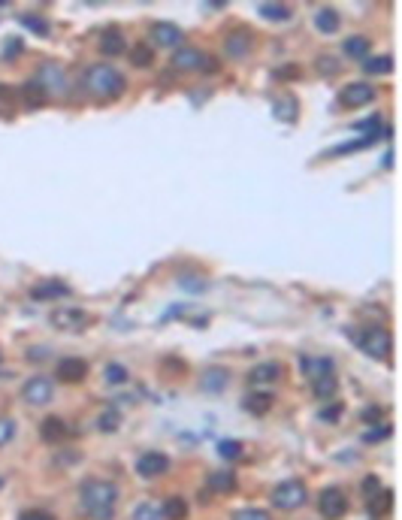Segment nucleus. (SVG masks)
I'll use <instances>...</instances> for the list:
<instances>
[{
  "label": "nucleus",
  "mask_w": 402,
  "mask_h": 520,
  "mask_svg": "<svg viewBox=\"0 0 402 520\" xmlns=\"http://www.w3.org/2000/svg\"><path fill=\"white\" fill-rule=\"evenodd\" d=\"M118 484L112 481H85L79 487V512L94 517V520H109L115 514V505H118Z\"/></svg>",
  "instance_id": "f257e3e1"
},
{
  "label": "nucleus",
  "mask_w": 402,
  "mask_h": 520,
  "mask_svg": "<svg viewBox=\"0 0 402 520\" xmlns=\"http://www.w3.org/2000/svg\"><path fill=\"white\" fill-rule=\"evenodd\" d=\"M85 88H88V94L97 100H115L124 94L127 79L118 73L112 64H94L85 70Z\"/></svg>",
  "instance_id": "f03ea898"
},
{
  "label": "nucleus",
  "mask_w": 402,
  "mask_h": 520,
  "mask_svg": "<svg viewBox=\"0 0 402 520\" xmlns=\"http://www.w3.org/2000/svg\"><path fill=\"white\" fill-rule=\"evenodd\" d=\"M351 339L363 348V354L375 357V360H387L390 351H394V336H390V330H384V327H369L363 333L351 330Z\"/></svg>",
  "instance_id": "7ed1b4c3"
},
{
  "label": "nucleus",
  "mask_w": 402,
  "mask_h": 520,
  "mask_svg": "<svg viewBox=\"0 0 402 520\" xmlns=\"http://www.w3.org/2000/svg\"><path fill=\"white\" fill-rule=\"evenodd\" d=\"M173 67L176 70H185V73H194V70H200V73H215V70H218V58L200 52V49L185 46V49H179V52L173 55Z\"/></svg>",
  "instance_id": "20e7f679"
},
{
  "label": "nucleus",
  "mask_w": 402,
  "mask_h": 520,
  "mask_svg": "<svg viewBox=\"0 0 402 520\" xmlns=\"http://www.w3.org/2000/svg\"><path fill=\"white\" fill-rule=\"evenodd\" d=\"M269 499H273V505L278 508V512H297V508L306 505L309 490H306V484H299V481H285V484L275 487Z\"/></svg>",
  "instance_id": "39448f33"
},
{
  "label": "nucleus",
  "mask_w": 402,
  "mask_h": 520,
  "mask_svg": "<svg viewBox=\"0 0 402 520\" xmlns=\"http://www.w3.org/2000/svg\"><path fill=\"white\" fill-rule=\"evenodd\" d=\"M48 321H52L55 330H64V333H82L85 327H91V315L76 309V305H58Z\"/></svg>",
  "instance_id": "423d86ee"
},
{
  "label": "nucleus",
  "mask_w": 402,
  "mask_h": 520,
  "mask_svg": "<svg viewBox=\"0 0 402 520\" xmlns=\"http://www.w3.org/2000/svg\"><path fill=\"white\" fill-rule=\"evenodd\" d=\"M52 396H55V384H52V379H46V375H34V379H27L22 387V400L27 405H48Z\"/></svg>",
  "instance_id": "0eeeda50"
},
{
  "label": "nucleus",
  "mask_w": 402,
  "mask_h": 520,
  "mask_svg": "<svg viewBox=\"0 0 402 520\" xmlns=\"http://www.w3.org/2000/svg\"><path fill=\"white\" fill-rule=\"evenodd\" d=\"M37 82L43 85L46 94H58V97H64V94H67V73H64V67H61V64H55V61H48V64L39 67Z\"/></svg>",
  "instance_id": "6e6552de"
},
{
  "label": "nucleus",
  "mask_w": 402,
  "mask_h": 520,
  "mask_svg": "<svg viewBox=\"0 0 402 520\" xmlns=\"http://www.w3.org/2000/svg\"><path fill=\"white\" fill-rule=\"evenodd\" d=\"M169 469V457L160 454V451H145L136 457V475L152 481V478H160Z\"/></svg>",
  "instance_id": "1a4fd4ad"
},
{
  "label": "nucleus",
  "mask_w": 402,
  "mask_h": 520,
  "mask_svg": "<svg viewBox=\"0 0 402 520\" xmlns=\"http://www.w3.org/2000/svg\"><path fill=\"white\" fill-rule=\"evenodd\" d=\"M318 508H320V514H324L327 520H339V517L348 514V499H345V493H342L339 487H327V490L320 493V499H318Z\"/></svg>",
  "instance_id": "9d476101"
},
{
  "label": "nucleus",
  "mask_w": 402,
  "mask_h": 520,
  "mask_svg": "<svg viewBox=\"0 0 402 520\" xmlns=\"http://www.w3.org/2000/svg\"><path fill=\"white\" fill-rule=\"evenodd\" d=\"M342 106L348 109H360V106H369L372 100H375V88H372L369 82H351L342 88Z\"/></svg>",
  "instance_id": "9b49d317"
},
{
  "label": "nucleus",
  "mask_w": 402,
  "mask_h": 520,
  "mask_svg": "<svg viewBox=\"0 0 402 520\" xmlns=\"http://www.w3.org/2000/svg\"><path fill=\"white\" fill-rule=\"evenodd\" d=\"M148 39H152V49L155 46H160V49H176L185 39V34H182V27L173 25V22H157L152 27V34H148Z\"/></svg>",
  "instance_id": "f8f14e48"
},
{
  "label": "nucleus",
  "mask_w": 402,
  "mask_h": 520,
  "mask_svg": "<svg viewBox=\"0 0 402 520\" xmlns=\"http://www.w3.org/2000/svg\"><path fill=\"white\" fill-rule=\"evenodd\" d=\"M58 379L67 381V384H79L88 379V363L82 357H64L58 360Z\"/></svg>",
  "instance_id": "ddd939ff"
},
{
  "label": "nucleus",
  "mask_w": 402,
  "mask_h": 520,
  "mask_svg": "<svg viewBox=\"0 0 402 520\" xmlns=\"http://www.w3.org/2000/svg\"><path fill=\"white\" fill-rule=\"evenodd\" d=\"M299 369H303V375L309 381L320 379V375H333V360L330 357H299Z\"/></svg>",
  "instance_id": "4468645a"
},
{
  "label": "nucleus",
  "mask_w": 402,
  "mask_h": 520,
  "mask_svg": "<svg viewBox=\"0 0 402 520\" xmlns=\"http://www.w3.org/2000/svg\"><path fill=\"white\" fill-rule=\"evenodd\" d=\"M281 375H285V369H281V363H257L254 369L248 372V381L254 384V387H264V384H273V381H278Z\"/></svg>",
  "instance_id": "2eb2a0df"
},
{
  "label": "nucleus",
  "mask_w": 402,
  "mask_h": 520,
  "mask_svg": "<svg viewBox=\"0 0 402 520\" xmlns=\"http://www.w3.org/2000/svg\"><path fill=\"white\" fill-rule=\"evenodd\" d=\"M127 49V43H124V34L118 27H109V30H103V34H100V52L103 55H122Z\"/></svg>",
  "instance_id": "dca6fc26"
},
{
  "label": "nucleus",
  "mask_w": 402,
  "mask_h": 520,
  "mask_svg": "<svg viewBox=\"0 0 402 520\" xmlns=\"http://www.w3.org/2000/svg\"><path fill=\"white\" fill-rule=\"evenodd\" d=\"M273 402H275V396L269 393V391H257V393H248L245 400H242V409L248 412V414H266L269 409H273Z\"/></svg>",
  "instance_id": "f3484780"
},
{
  "label": "nucleus",
  "mask_w": 402,
  "mask_h": 520,
  "mask_svg": "<svg viewBox=\"0 0 402 520\" xmlns=\"http://www.w3.org/2000/svg\"><path fill=\"white\" fill-rule=\"evenodd\" d=\"M227 384H230V372L224 369V366H212V369H206V372H203V391H209V393H221Z\"/></svg>",
  "instance_id": "a211bd4d"
},
{
  "label": "nucleus",
  "mask_w": 402,
  "mask_h": 520,
  "mask_svg": "<svg viewBox=\"0 0 402 520\" xmlns=\"http://www.w3.org/2000/svg\"><path fill=\"white\" fill-rule=\"evenodd\" d=\"M39 436H43V442H48V445H55V442H61V438L67 436V424L61 421V417H46L43 424H39Z\"/></svg>",
  "instance_id": "6ab92c4d"
},
{
  "label": "nucleus",
  "mask_w": 402,
  "mask_h": 520,
  "mask_svg": "<svg viewBox=\"0 0 402 520\" xmlns=\"http://www.w3.org/2000/svg\"><path fill=\"white\" fill-rule=\"evenodd\" d=\"M224 49H227L230 58H245L251 52V34H248V30H236V34L227 37Z\"/></svg>",
  "instance_id": "aec40b11"
},
{
  "label": "nucleus",
  "mask_w": 402,
  "mask_h": 520,
  "mask_svg": "<svg viewBox=\"0 0 402 520\" xmlns=\"http://www.w3.org/2000/svg\"><path fill=\"white\" fill-rule=\"evenodd\" d=\"M67 293H70V288L64 281H39L31 291V297L34 300H55V297H67Z\"/></svg>",
  "instance_id": "412c9836"
},
{
  "label": "nucleus",
  "mask_w": 402,
  "mask_h": 520,
  "mask_svg": "<svg viewBox=\"0 0 402 520\" xmlns=\"http://www.w3.org/2000/svg\"><path fill=\"white\" fill-rule=\"evenodd\" d=\"M339 25H342V18H339L336 9L324 6V9H318V13H315V27L320 30V34H336Z\"/></svg>",
  "instance_id": "4be33fe9"
},
{
  "label": "nucleus",
  "mask_w": 402,
  "mask_h": 520,
  "mask_svg": "<svg viewBox=\"0 0 402 520\" xmlns=\"http://www.w3.org/2000/svg\"><path fill=\"white\" fill-rule=\"evenodd\" d=\"M22 97H25V103H27V109H39L48 100V94L43 91V85L37 82V79H31V82H25L22 85Z\"/></svg>",
  "instance_id": "5701e85b"
},
{
  "label": "nucleus",
  "mask_w": 402,
  "mask_h": 520,
  "mask_svg": "<svg viewBox=\"0 0 402 520\" xmlns=\"http://www.w3.org/2000/svg\"><path fill=\"white\" fill-rule=\"evenodd\" d=\"M311 391H315V396L318 400H333L336 396V391H339V381H336V375H320V379H315L311 381Z\"/></svg>",
  "instance_id": "b1692460"
},
{
  "label": "nucleus",
  "mask_w": 402,
  "mask_h": 520,
  "mask_svg": "<svg viewBox=\"0 0 402 520\" xmlns=\"http://www.w3.org/2000/svg\"><path fill=\"white\" fill-rule=\"evenodd\" d=\"M257 15H264L266 22H287L290 6H285V4H257Z\"/></svg>",
  "instance_id": "393cba45"
},
{
  "label": "nucleus",
  "mask_w": 402,
  "mask_h": 520,
  "mask_svg": "<svg viewBox=\"0 0 402 520\" xmlns=\"http://www.w3.org/2000/svg\"><path fill=\"white\" fill-rule=\"evenodd\" d=\"M160 514H164L167 520H185L188 517V502L182 496H169L164 508H160Z\"/></svg>",
  "instance_id": "a878e982"
},
{
  "label": "nucleus",
  "mask_w": 402,
  "mask_h": 520,
  "mask_svg": "<svg viewBox=\"0 0 402 520\" xmlns=\"http://www.w3.org/2000/svg\"><path fill=\"white\" fill-rule=\"evenodd\" d=\"M209 490H215V493L236 490V475H230V472H212V475H209Z\"/></svg>",
  "instance_id": "bb28decb"
},
{
  "label": "nucleus",
  "mask_w": 402,
  "mask_h": 520,
  "mask_svg": "<svg viewBox=\"0 0 402 520\" xmlns=\"http://www.w3.org/2000/svg\"><path fill=\"white\" fill-rule=\"evenodd\" d=\"M390 505H394V493L390 490H381V496L375 493L369 499V514L372 517H384L387 512H390Z\"/></svg>",
  "instance_id": "cd10ccee"
},
{
  "label": "nucleus",
  "mask_w": 402,
  "mask_h": 520,
  "mask_svg": "<svg viewBox=\"0 0 402 520\" xmlns=\"http://www.w3.org/2000/svg\"><path fill=\"white\" fill-rule=\"evenodd\" d=\"M130 61H134V67H152L155 64V49L148 43H136L130 49Z\"/></svg>",
  "instance_id": "c85d7f7f"
},
{
  "label": "nucleus",
  "mask_w": 402,
  "mask_h": 520,
  "mask_svg": "<svg viewBox=\"0 0 402 520\" xmlns=\"http://www.w3.org/2000/svg\"><path fill=\"white\" fill-rule=\"evenodd\" d=\"M18 22H22L27 30H34V34H39V37H48L52 34V27H48V22L43 15H34V13H22L18 15Z\"/></svg>",
  "instance_id": "c756f323"
},
{
  "label": "nucleus",
  "mask_w": 402,
  "mask_h": 520,
  "mask_svg": "<svg viewBox=\"0 0 402 520\" xmlns=\"http://www.w3.org/2000/svg\"><path fill=\"white\" fill-rule=\"evenodd\" d=\"M345 55L348 58H357V61L369 58V39L366 37H348L345 39Z\"/></svg>",
  "instance_id": "7c9ffc66"
},
{
  "label": "nucleus",
  "mask_w": 402,
  "mask_h": 520,
  "mask_svg": "<svg viewBox=\"0 0 402 520\" xmlns=\"http://www.w3.org/2000/svg\"><path fill=\"white\" fill-rule=\"evenodd\" d=\"M363 70H366V73H390V70H394V58H390V55L363 58Z\"/></svg>",
  "instance_id": "2f4dec72"
},
{
  "label": "nucleus",
  "mask_w": 402,
  "mask_h": 520,
  "mask_svg": "<svg viewBox=\"0 0 402 520\" xmlns=\"http://www.w3.org/2000/svg\"><path fill=\"white\" fill-rule=\"evenodd\" d=\"M164 514H160V508L155 502H139L134 512H130V520H160Z\"/></svg>",
  "instance_id": "473e14b6"
},
{
  "label": "nucleus",
  "mask_w": 402,
  "mask_h": 520,
  "mask_svg": "<svg viewBox=\"0 0 402 520\" xmlns=\"http://www.w3.org/2000/svg\"><path fill=\"white\" fill-rule=\"evenodd\" d=\"M97 426H100V433H115L118 426H122V414H118L115 409H106L97 417Z\"/></svg>",
  "instance_id": "72a5a7b5"
},
{
  "label": "nucleus",
  "mask_w": 402,
  "mask_h": 520,
  "mask_svg": "<svg viewBox=\"0 0 402 520\" xmlns=\"http://www.w3.org/2000/svg\"><path fill=\"white\" fill-rule=\"evenodd\" d=\"M218 451L224 460H236V457H242V442H233V438H224V442L218 445Z\"/></svg>",
  "instance_id": "f704fd0d"
},
{
  "label": "nucleus",
  "mask_w": 402,
  "mask_h": 520,
  "mask_svg": "<svg viewBox=\"0 0 402 520\" xmlns=\"http://www.w3.org/2000/svg\"><path fill=\"white\" fill-rule=\"evenodd\" d=\"M339 58H333V55H320L318 58V73L320 76H336L339 73Z\"/></svg>",
  "instance_id": "c9c22d12"
},
{
  "label": "nucleus",
  "mask_w": 402,
  "mask_h": 520,
  "mask_svg": "<svg viewBox=\"0 0 402 520\" xmlns=\"http://www.w3.org/2000/svg\"><path fill=\"white\" fill-rule=\"evenodd\" d=\"M15 109V91L9 85H0V115H9Z\"/></svg>",
  "instance_id": "e433bc0d"
},
{
  "label": "nucleus",
  "mask_w": 402,
  "mask_h": 520,
  "mask_svg": "<svg viewBox=\"0 0 402 520\" xmlns=\"http://www.w3.org/2000/svg\"><path fill=\"white\" fill-rule=\"evenodd\" d=\"M103 375H106L109 384H124L127 381V369H124L122 363H109L106 369H103Z\"/></svg>",
  "instance_id": "4c0bfd02"
},
{
  "label": "nucleus",
  "mask_w": 402,
  "mask_h": 520,
  "mask_svg": "<svg viewBox=\"0 0 402 520\" xmlns=\"http://www.w3.org/2000/svg\"><path fill=\"white\" fill-rule=\"evenodd\" d=\"M230 520H269V512H264V508H239V512L230 514Z\"/></svg>",
  "instance_id": "58836bf2"
},
{
  "label": "nucleus",
  "mask_w": 402,
  "mask_h": 520,
  "mask_svg": "<svg viewBox=\"0 0 402 520\" xmlns=\"http://www.w3.org/2000/svg\"><path fill=\"white\" fill-rule=\"evenodd\" d=\"M15 430H18V426H15L13 417H0V448L13 442V438H15Z\"/></svg>",
  "instance_id": "ea45409f"
},
{
  "label": "nucleus",
  "mask_w": 402,
  "mask_h": 520,
  "mask_svg": "<svg viewBox=\"0 0 402 520\" xmlns=\"http://www.w3.org/2000/svg\"><path fill=\"white\" fill-rule=\"evenodd\" d=\"M25 52V43L22 39H6V46H4V58L9 61V58H15V55H22Z\"/></svg>",
  "instance_id": "a19ab883"
},
{
  "label": "nucleus",
  "mask_w": 402,
  "mask_h": 520,
  "mask_svg": "<svg viewBox=\"0 0 402 520\" xmlns=\"http://www.w3.org/2000/svg\"><path fill=\"white\" fill-rule=\"evenodd\" d=\"M18 520H55V517L48 512H43V508H27V512H22Z\"/></svg>",
  "instance_id": "79ce46f5"
},
{
  "label": "nucleus",
  "mask_w": 402,
  "mask_h": 520,
  "mask_svg": "<svg viewBox=\"0 0 402 520\" xmlns=\"http://www.w3.org/2000/svg\"><path fill=\"white\" fill-rule=\"evenodd\" d=\"M182 288H188V291H197V293H200V291H206L209 284H206L203 279H194V275H188V279H182Z\"/></svg>",
  "instance_id": "37998d69"
},
{
  "label": "nucleus",
  "mask_w": 402,
  "mask_h": 520,
  "mask_svg": "<svg viewBox=\"0 0 402 520\" xmlns=\"http://www.w3.org/2000/svg\"><path fill=\"white\" fill-rule=\"evenodd\" d=\"M378 490H381V484H378V478H372V475H369V478H366V481H363V493H366V496L372 499V496H375Z\"/></svg>",
  "instance_id": "c03bdc74"
},
{
  "label": "nucleus",
  "mask_w": 402,
  "mask_h": 520,
  "mask_svg": "<svg viewBox=\"0 0 402 520\" xmlns=\"http://www.w3.org/2000/svg\"><path fill=\"white\" fill-rule=\"evenodd\" d=\"M27 357H31V360H46L48 348H31V351H27Z\"/></svg>",
  "instance_id": "a18cd8bd"
},
{
  "label": "nucleus",
  "mask_w": 402,
  "mask_h": 520,
  "mask_svg": "<svg viewBox=\"0 0 402 520\" xmlns=\"http://www.w3.org/2000/svg\"><path fill=\"white\" fill-rule=\"evenodd\" d=\"M363 417H366V421H378V417H381V409H366Z\"/></svg>",
  "instance_id": "49530a36"
},
{
  "label": "nucleus",
  "mask_w": 402,
  "mask_h": 520,
  "mask_svg": "<svg viewBox=\"0 0 402 520\" xmlns=\"http://www.w3.org/2000/svg\"><path fill=\"white\" fill-rule=\"evenodd\" d=\"M384 167H387V170L394 167V151H387V155H384Z\"/></svg>",
  "instance_id": "de8ad7c7"
},
{
  "label": "nucleus",
  "mask_w": 402,
  "mask_h": 520,
  "mask_svg": "<svg viewBox=\"0 0 402 520\" xmlns=\"http://www.w3.org/2000/svg\"><path fill=\"white\" fill-rule=\"evenodd\" d=\"M0 487H4V478H0Z\"/></svg>",
  "instance_id": "09e8293b"
},
{
  "label": "nucleus",
  "mask_w": 402,
  "mask_h": 520,
  "mask_svg": "<svg viewBox=\"0 0 402 520\" xmlns=\"http://www.w3.org/2000/svg\"><path fill=\"white\" fill-rule=\"evenodd\" d=\"M0 360H4V357H0Z\"/></svg>",
  "instance_id": "8fccbe9b"
}]
</instances>
